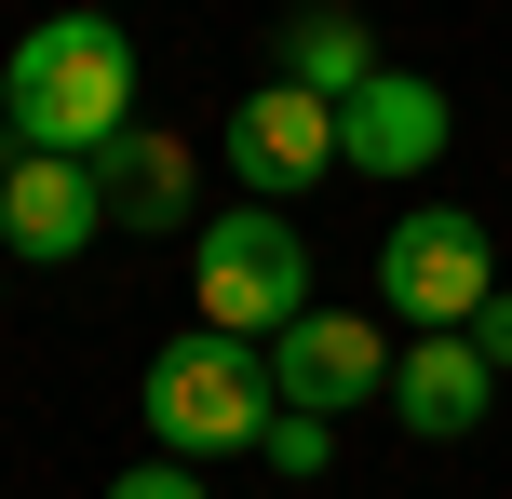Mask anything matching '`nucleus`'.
<instances>
[{
  "label": "nucleus",
  "mask_w": 512,
  "mask_h": 499,
  "mask_svg": "<svg viewBox=\"0 0 512 499\" xmlns=\"http://www.w3.org/2000/svg\"><path fill=\"white\" fill-rule=\"evenodd\" d=\"M0 122L54 162H95L108 135H135V41L108 14H41L0 68Z\"/></svg>",
  "instance_id": "1"
},
{
  "label": "nucleus",
  "mask_w": 512,
  "mask_h": 499,
  "mask_svg": "<svg viewBox=\"0 0 512 499\" xmlns=\"http://www.w3.org/2000/svg\"><path fill=\"white\" fill-rule=\"evenodd\" d=\"M270 351H243V338H216V324H189V338H162L149 351V378H135V419H149V446L162 459H243L256 432H270Z\"/></svg>",
  "instance_id": "2"
},
{
  "label": "nucleus",
  "mask_w": 512,
  "mask_h": 499,
  "mask_svg": "<svg viewBox=\"0 0 512 499\" xmlns=\"http://www.w3.org/2000/svg\"><path fill=\"white\" fill-rule=\"evenodd\" d=\"M189 311H203L216 338L270 351L283 324L310 311V243H297V216H270V203L203 216V230H189Z\"/></svg>",
  "instance_id": "3"
},
{
  "label": "nucleus",
  "mask_w": 512,
  "mask_h": 499,
  "mask_svg": "<svg viewBox=\"0 0 512 499\" xmlns=\"http://www.w3.org/2000/svg\"><path fill=\"white\" fill-rule=\"evenodd\" d=\"M486 297H499L486 216H459V203H405V216H391V243H378V311H405V338H459Z\"/></svg>",
  "instance_id": "4"
},
{
  "label": "nucleus",
  "mask_w": 512,
  "mask_h": 499,
  "mask_svg": "<svg viewBox=\"0 0 512 499\" xmlns=\"http://www.w3.org/2000/svg\"><path fill=\"white\" fill-rule=\"evenodd\" d=\"M270 392L297 405V419L391 405V324H378V311H324V297H310V311L270 338Z\"/></svg>",
  "instance_id": "5"
},
{
  "label": "nucleus",
  "mask_w": 512,
  "mask_h": 499,
  "mask_svg": "<svg viewBox=\"0 0 512 499\" xmlns=\"http://www.w3.org/2000/svg\"><path fill=\"white\" fill-rule=\"evenodd\" d=\"M216 162L256 189V203H310V189L337 176V108L324 95H297V81H256V95L230 108V135H216Z\"/></svg>",
  "instance_id": "6"
},
{
  "label": "nucleus",
  "mask_w": 512,
  "mask_h": 499,
  "mask_svg": "<svg viewBox=\"0 0 512 499\" xmlns=\"http://www.w3.org/2000/svg\"><path fill=\"white\" fill-rule=\"evenodd\" d=\"M95 230H108V189H95V162H54V149H14V162H0V257H41V270H68Z\"/></svg>",
  "instance_id": "7"
},
{
  "label": "nucleus",
  "mask_w": 512,
  "mask_h": 499,
  "mask_svg": "<svg viewBox=\"0 0 512 499\" xmlns=\"http://www.w3.org/2000/svg\"><path fill=\"white\" fill-rule=\"evenodd\" d=\"M445 162V81L432 68H378L337 108V176H432Z\"/></svg>",
  "instance_id": "8"
},
{
  "label": "nucleus",
  "mask_w": 512,
  "mask_h": 499,
  "mask_svg": "<svg viewBox=\"0 0 512 499\" xmlns=\"http://www.w3.org/2000/svg\"><path fill=\"white\" fill-rule=\"evenodd\" d=\"M486 405H499V378H486V351H472V338H405V351H391V419H405L418 446L486 432Z\"/></svg>",
  "instance_id": "9"
},
{
  "label": "nucleus",
  "mask_w": 512,
  "mask_h": 499,
  "mask_svg": "<svg viewBox=\"0 0 512 499\" xmlns=\"http://www.w3.org/2000/svg\"><path fill=\"white\" fill-rule=\"evenodd\" d=\"M95 189H108V230H203V149L189 135H108L95 149Z\"/></svg>",
  "instance_id": "10"
},
{
  "label": "nucleus",
  "mask_w": 512,
  "mask_h": 499,
  "mask_svg": "<svg viewBox=\"0 0 512 499\" xmlns=\"http://www.w3.org/2000/svg\"><path fill=\"white\" fill-rule=\"evenodd\" d=\"M378 68H391V54H378V27H364L351 0H310V14H283V81H297V95L351 108Z\"/></svg>",
  "instance_id": "11"
},
{
  "label": "nucleus",
  "mask_w": 512,
  "mask_h": 499,
  "mask_svg": "<svg viewBox=\"0 0 512 499\" xmlns=\"http://www.w3.org/2000/svg\"><path fill=\"white\" fill-rule=\"evenodd\" d=\"M256 459H270V473H324V419H297V405H270V432H256Z\"/></svg>",
  "instance_id": "12"
},
{
  "label": "nucleus",
  "mask_w": 512,
  "mask_h": 499,
  "mask_svg": "<svg viewBox=\"0 0 512 499\" xmlns=\"http://www.w3.org/2000/svg\"><path fill=\"white\" fill-rule=\"evenodd\" d=\"M459 338H472V351H486V378H512V284H499V297H486V311H472V324H459Z\"/></svg>",
  "instance_id": "13"
},
{
  "label": "nucleus",
  "mask_w": 512,
  "mask_h": 499,
  "mask_svg": "<svg viewBox=\"0 0 512 499\" xmlns=\"http://www.w3.org/2000/svg\"><path fill=\"white\" fill-rule=\"evenodd\" d=\"M108 499H216V486L189 473V459H149V473H122V486H108Z\"/></svg>",
  "instance_id": "14"
},
{
  "label": "nucleus",
  "mask_w": 512,
  "mask_h": 499,
  "mask_svg": "<svg viewBox=\"0 0 512 499\" xmlns=\"http://www.w3.org/2000/svg\"><path fill=\"white\" fill-rule=\"evenodd\" d=\"M68 14H108V0H68Z\"/></svg>",
  "instance_id": "15"
}]
</instances>
